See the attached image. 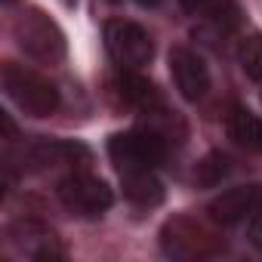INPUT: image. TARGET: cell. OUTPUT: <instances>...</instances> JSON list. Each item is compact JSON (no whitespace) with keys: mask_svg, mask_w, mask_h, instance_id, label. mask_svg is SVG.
<instances>
[{"mask_svg":"<svg viewBox=\"0 0 262 262\" xmlns=\"http://www.w3.org/2000/svg\"><path fill=\"white\" fill-rule=\"evenodd\" d=\"M136 4H142V7H161L164 0H136Z\"/></svg>","mask_w":262,"mask_h":262,"instance_id":"17","label":"cell"},{"mask_svg":"<svg viewBox=\"0 0 262 262\" xmlns=\"http://www.w3.org/2000/svg\"><path fill=\"white\" fill-rule=\"evenodd\" d=\"M16 37L19 47L40 62H59L65 56V34L59 31V25L53 19H47L43 13H28L19 19L16 25Z\"/></svg>","mask_w":262,"mask_h":262,"instance_id":"6","label":"cell"},{"mask_svg":"<svg viewBox=\"0 0 262 262\" xmlns=\"http://www.w3.org/2000/svg\"><path fill=\"white\" fill-rule=\"evenodd\" d=\"M108 155L120 173L129 170H155L167 158V139L155 129H126L111 136Z\"/></svg>","mask_w":262,"mask_h":262,"instance_id":"2","label":"cell"},{"mask_svg":"<svg viewBox=\"0 0 262 262\" xmlns=\"http://www.w3.org/2000/svg\"><path fill=\"white\" fill-rule=\"evenodd\" d=\"M225 173H228V158L219 155V151H213V155H207V158L198 164L194 179H198L201 185H219Z\"/></svg>","mask_w":262,"mask_h":262,"instance_id":"15","label":"cell"},{"mask_svg":"<svg viewBox=\"0 0 262 262\" xmlns=\"http://www.w3.org/2000/svg\"><path fill=\"white\" fill-rule=\"evenodd\" d=\"M123 176V198L136 207H158L164 201V185L151 170H129Z\"/></svg>","mask_w":262,"mask_h":262,"instance_id":"11","label":"cell"},{"mask_svg":"<svg viewBox=\"0 0 262 262\" xmlns=\"http://www.w3.org/2000/svg\"><path fill=\"white\" fill-rule=\"evenodd\" d=\"M161 244H164V253L176 259H207L222 250V237L207 222H198L188 216L170 219L161 231Z\"/></svg>","mask_w":262,"mask_h":262,"instance_id":"3","label":"cell"},{"mask_svg":"<svg viewBox=\"0 0 262 262\" xmlns=\"http://www.w3.org/2000/svg\"><path fill=\"white\" fill-rule=\"evenodd\" d=\"M182 10L188 16H198V19H207V22H216V25H237V0H179Z\"/></svg>","mask_w":262,"mask_h":262,"instance_id":"13","label":"cell"},{"mask_svg":"<svg viewBox=\"0 0 262 262\" xmlns=\"http://www.w3.org/2000/svg\"><path fill=\"white\" fill-rule=\"evenodd\" d=\"M262 210V188L259 185H237L222 191L213 204H210V219L219 225H237V222H250V216Z\"/></svg>","mask_w":262,"mask_h":262,"instance_id":"8","label":"cell"},{"mask_svg":"<svg viewBox=\"0 0 262 262\" xmlns=\"http://www.w3.org/2000/svg\"><path fill=\"white\" fill-rule=\"evenodd\" d=\"M59 198L65 204V210L77 213V216H102L108 207H111V188L93 176V173H80V170H71L62 182H59Z\"/></svg>","mask_w":262,"mask_h":262,"instance_id":"5","label":"cell"},{"mask_svg":"<svg viewBox=\"0 0 262 262\" xmlns=\"http://www.w3.org/2000/svg\"><path fill=\"white\" fill-rule=\"evenodd\" d=\"M13 237H16V244L25 250V256H34V259H56V256L65 253L62 244H59V237H56L50 228H43L40 222L16 225Z\"/></svg>","mask_w":262,"mask_h":262,"instance_id":"9","label":"cell"},{"mask_svg":"<svg viewBox=\"0 0 262 262\" xmlns=\"http://www.w3.org/2000/svg\"><path fill=\"white\" fill-rule=\"evenodd\" d=\"M170 74L176 80V90L188 99V102H198L207 96L210 90V71L204 65V59L188 50V47H176L170 50Z\"/></svg>","mask_w":262,"mask_h":262,"instance_id":"7","label":"cell"},{"mask_svg":"<svg viewBox=\"0 0 262 262\" xmlns=\"http://www.w3.org/2000/svg\"><path fill=\"white\" fill-rule=\"evenodd\" d=\"M117 86H120L123 102H126V105H133V108H139V111L155 114V111L164 108V96H161V90H158L148 77H142V74H136V71H123Z\"/></svg>","mask_w":262,"mask_h":262,"instance_id":"10","label":"cell"},{"mask_svg":"<svg viewBox=\"0 0 262 262\" xmlns=\"http://www.w3.org/2000/svg\"><path fill=\"white\" fill-rule=\"evenodd\" d=\"M105 47L123 71H139L155 56V43L148 31L136 22H123V19L105 25Z\"/></svg>","mask_w":262,"mask_h":262,"instance_id":"4","label":"cell"},{"mask_svg":"<svg viewBox=\"0 0 262 262\" xmlns=\"http://www.w3.org/2000/svg\"><path fill=\"white\" fill-rule=\"evenodd\" d=\"M247 234H250V244H253L256 250H262V210H256V213L250 216Z\"/></svg>","mask_w":262,"mask_h":262,"instance_id":"16","label":"cell"},{"mask_svg":"<svg viewBox=\"0 0 262 262\" xmlns=\"http://www.w3.org/2000/svg\"><path fill=\"white\" fill-rule=\"evenodd\" d=\"M237 62L247 77L262 80V34H247L237 43Z\"/></svg>","mask_w":262,"mask_h":262,"instance_id":"14","label":"cell"},{"mask_svg":"<svg viewBox=\"0 0 262 262\" xmlns=\"http://www.w3.org/2000/svg\"><path fill=\"white\" fill-rule=\"evenodd\" d=\"M4 90L7 96L31 117H50L59 108V90L37 71L22 68V65H7L4 68Z\"/></svg>","mask_w":262,"mask_h":262,"instance_id":"1","label":"cell"},{"mask_svg":"<svg viewBox=\"0 0 262 262\" xmlns=\"http://www.w3.org/2000/svg\"><path fill=\"white\" fill-rule=\"evenodd\" d=\"M228 136L244 151H262V117L244 105H234L228 111Z\"/></svg>","mask_w":262,"mask_h":262,"instance_id":"12","label":"cell"}]
</instances>
